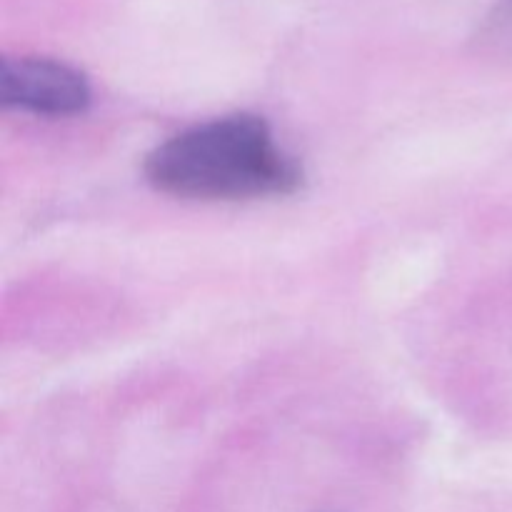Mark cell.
<instances>
[{"label":"cell","mask_w":512,"mask_h":512,"mask_svg":"<svg viewBox=\"0 0 512 512\" xmlns=\"http://www.w3.org/2000/svg\"><path fill=\"white\" fill-rule=\"evenodd\" d=\"M93 100L90 83L80 70L53 58H3L0 105L35 115L65 118L85 113Z\"/></svg>","instance_id":"obj_2"},{"label":"cell","mask_w":512,"mask_h":512,"mask_svg":"<svg viewBox=\"0 0 512 512\" xmlns=\"http://www.w3.org/2000/svg\"><path fill=\"white\" fill-rule=\"evenodd\" d=\"M480 40L488 48H512V0H503L490 13L488 23L480 30Z\"/></svg>","instance_id":"obj_3"},{"label":"cell","mask_w":512,"mask_h":512,"mask_svg":"<svg viewBox=\"0 0 512 512\" xmlns=\"http://www.w3.org/2000/svg\"><path fill=\"white\" fill-rule=\"evenodd\" d=\"M143 173L155 190L188 200L268 198L303 185L298 160L278 148L263 118L250 113L173 135L148 153Z\"/></svg>","instance_id":"obj_1"}]
</instances>
